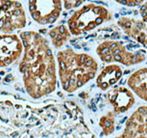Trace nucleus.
Returning a JSON list of instances; mask_svg holds the SVG:
<instances>
[{"label":"nucleus","instance_id":"1","mask_svg":"<svg viewBox=\"0 0 147 138\" xmlns=\"http://www.w3.org/2000/svg\"><path fill=\"white\" fill-rule=\"evenodd\" d=\"M23 44V59L19 71L23 74L26 90L34 98L55 89V62L48 41L36 31L19 34Z\"/></svg>","mask_w":147,"mask_h":138},{"label":"nucleus","instance_id":"2","mask_svg":"<svg viewBox=\"0 0 147 138\" xmlns=\"http://www.w3.org/2000/svg\"><path fill=\"white\" fill-rule=\"evenodd\" d=\"M59 73L63 90L72 92L95 76L97 63L86 53H76L71 48L59 51L57 54Z\"/></svg>","mask_w":147,"mask_h":138},{"label":"nucleus","instance_id":"3","mask_svg":"<svg viewBox=\"0 0 147 138\" xmlns=\"http://www.w3.org/2000/svg\"><path fill=\"white\" fill-rule=\"evenodd\" d=\"M112 19V13L106 7L90 3L72 13L67 19V27L71 35L80 36L88 33Z\"/></svg>","mask_w":147,"mask_h":138},{"label":"nucleus","instance_id":"4","mask_svg":"<svg viewBox=\"0 0 147 138\" xmlns=\"http://www.w3.org/2000/svg\"><path fill=\"white\" fill-rule=\"evenodd\" d=\"M135 45H127L122 41H105L97 46L96 52L104 62H119L124 65H134L145 59V51H132Z\"/></svg>","mask_w":147,"mask_h":138},{"label":"nucleus","instance_id":"5","mask_svg":"<svg viewBox=\"0 0 147 138\" xmlns=\"http://www.w3.org/2000/svg\"><path fill=\"white\" fill-rule=\"evenodd\" d=\"M23 5L16 0H0V31L12 34L26 26Z\"/></svg>","mask_w":147,"mask_h":138},{"label":"nucleus","instance_id":"6","mask_svg":"<svg viewBox=\"0 0 147 138\" xmlns=\"http://www.w3.org/2000/svg\"><path fill=\"white\" fill-rule=\"evenodd\" d=\"M62 0H28L30 16L40 25L54 23L62 14Z\"/></svg>","mask_w":147,"mask_h":138},{"label":"nucleus","instance_id":"7","mask_svg":"<svg viewBox=\"0 0 147 138\" xmlns=\"http://www.w3.org/2000/svg\"><path fill=\"white\" fill-rule=\"evenodd\" d=\"M140 18L121 16L117 20V25L127 36L137 41L142 46H147V0L143 2L140 9Z\"/></svg>","mask_w":147,"mask_h":138},{"label":"nucleus","instance_id":"8","mask_svg":"<svg viewBox=\"0 0 147 138\" xmlns=\"http://www.w3.org/2000/svg\"><path fill=\"white\" fill-rule=\"evenodd\" d=\"M23 50V44L16 34H0V67H6L18 59Z\"/></svg>","mask_w":147,"mask_h":138},{"label":"nucleus","instance_id":"9","mask_svg":"<svg viewBox=\"0 0 147 138\" xmlns=\"http://www.w3.org/2000/svg\"><path fill=\"white\" fill-rule=\"evenodd\" d=\"M122 76V71L118 66L112 65L105 68L101 74L97 77V86H99L102 90H106L112 85L115 84L116 81Z\"/></svg>","mask_w":147,"mask_h":138},{"label":"nucleus","instance_id":"10","mask_svg":"<svg viewBox=\"0 0 147 138\" xmlns=\"http://www.w3.org/2000/svg\"><path fill=\"white\" fill-rule=\"evenodd\" d=\"M128 83L138 95L147 101V73L144 69H141L133 74Z\"/></svg>","mask_w":147,"mask_h":138},{"label":"nucleus","instance_id":"11","mask_svg":"<svg viewBox=\"0 0 147 138\" xmlns=\"http://www.w3.org/2000/svg\"><path fill=\"white\" fill-rule=\"evenodd\" d=\"M48 35L51 39L52 45L56 48H60L65 46V44L70 39L71 33L68 27H66L65 24H61L52 28L49 31Z\"/></svg>","mask_w":147,"mask_h":138},{"label":"nucleus","instance_id":"12","mask_svg":"<svg viewBox=\"0 0 147 138\" xmlns=\"http://www.w3.org/2000/svg\"><path fill=\"white\" fill-rule=\"evenodd\" d=\"M63 4V8L66 10H71L74 9V8H77L79 6L86 2L87 0H62Z\"/></svg>","mask_w":147,"mask_h":138},{"label":"nucleus","instance_id":"13","mask_svg":"<svg viewBox=\"0 0 147 138\" xmlns=\"http://www.w3.org/2000/svg\"><path fill=\"white\" fill-rule=\"evenodd\" d=\"M115 1L117 2L118 4L123 5V6L136 7V6H140V5H141L145 0H115Z\"/></svg>","mask_w":147,"mask_h":138},{"label":"nucleus","instance_id":"14","mask_svg":"<svg viewBox=\"0 0 147 138\" xmlns=\"http://www.w3.org/2000/svg\"><path fill=\"white\" fill-rule=\"evenodd\" d=\"M111 125H112V123H111L110 121H107V122L105 123V126H106V128H110Z\"/></svg>","mask_w":147,"mask_h":138},{"label":"nucleus","instance_id":"15","mask_svg":"<svg viewBox=\"0 0 147 138\" xmlns=\"http://www.w3.org/2000/svg\"><path fill=\"white\" fill-rule=\"evenodd\" d=\"M133 124H134V122H133V121H132V120H130V121H129V122H128V123H127V126H132V125H133Z\"/></svg>","mask_w":147,"mask_h":138},{"label":"nucleus","instance_id":"16","mask_svg":"<svg viewBox=\"0 0 147 138\" xmlns=\"http://www.w3.org/2000/svg\"><path fill=\"white\" fill-rule=\"evenodd\" d=\"M18 132H16V133L13 134V137H16V136H18Z\"/></svg>","mask_w":147,"mask_h":138},{"label":"nucleus","instance_id":"17","mask_svg":"<svg viewBox=\"0 0 147 138\" xmlns=\"http://www.w3.org/2000/svg\"><path fill=\"white\" fill-rule=\"evenodd\" d=\"M125 121H126V118H125V119L122 120V121H121V123H124V122H125Z\"/></svg>","mask_w":147,"mask_h":138},{"label":"nucleus","instance_id":"18","mask_svg":"<svg viewBox=\"0 0 147 138\" xmlns=\"http://www.w3.org/2000/svg\"><path fill=\"white\" fill-rule=\"evenodd\" d=\"M120 138H126L125 136H122V137H120Z\"/></svg>","mask_w":147,"mask_h":138},{"label":"nucleus","instance_id":"19","mask_svg":"<svg viewBox=\"0 0 147 138\" xmlns=\"http://www.w3.org/2000/svg\"><path fill=\"white\" fill-rule=\"evenodd\" d=\"M146 123H147V119H146Z\"/></svg>","mask_w":147,"mask_h":138}]
</instances>
